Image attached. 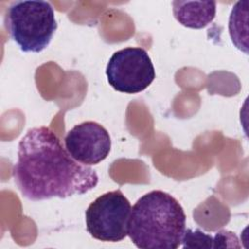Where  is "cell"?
I'll return each mask as SVG.
<instances>
[{"label":"cell","instance_id":"obj_3","mask_svg":"<svg viewBox=\"0 0 249 249\" xmlns=\"http://www.w3.org/2000/svg\"><path fill=\"white\" fill-rule=\"evenodd\" d=\"M5 27L24 53H41L57 28L54 11L47 1H15L8 7Z\"/></svg>","mask_w":249,"mask_h":249},{"label":"cell","instance_id":"obj_6","mask_svg":"<svg viewBox=\"0 0 249 249\" xmlns=\"http://www.w3.org/2000/svg\"><path fill=\"white\" fill-rule=\"evenodd\" d=\"M70 156L84 165L104 160L111 151V137L107 129L92 121L83 122L71 128L64 138Z\"/></svg>","mask_w":249,"mask_h":249},{"label":"cell","instance_id":"obj_1","mask_svg":"<svg viewBox=\"0 0 249 249\" xmlns=\"http://www.w3.org/2000/svg\"><path fill=\"white\" fill-rule=\"evenodd\" d=\"M13 177L32 201L84 195L98 184L96 171L75 160L47 126L33 127L20 139Z\"/></svg>","mask_w":249,"mask_h":249},{"label":"cell","instance_id":"obj_2","mask_svg":"<svg viewBox=\"0 0 249 249\" xmlns=\"http://www.w3.org/2000/svg\"><path fill=\"white\" fill-rule=\"evenodd\" d=\"M186 230V214L168 193L155 190L131 207L127 235L141 249H177Z\"/></svg>","mask_w":249,"mask_h":249},{"label":"cell","instance_id":"obj_5","mask_svg":"<svg viewBox=\"0 0 249 249\" xmlns=\"http://www.w3.org/2000/svg\"><path fill=\"white\" fill-rule=\"evenodd\" d=\"M106 76L114 89L132 94L145 90L155 80L156 72L146 50L127 47L112 54L106 66Z\"/></svg>","mask_w":249,"mask_h":249},{"label":"cell","instance_id":"obj_7","mask_svg":"<svg viewBox=\"0 0 249 249\" xmlns=\"http://www.w3.org/2000/svg\"><path fill=\"white\" fill-rule=\"evenodd\" d=\"M172 12L176 20L185 27L201 29L215 18V1H179L172 2Z\"/></svg>","mask_w":249,"mask_h":249},{"label":"cell","instance_id":"obj_8","mask_svg":"<svg viewBox=\"0 0 249 249\" xmlns=\"http://www.w3.org/2000/svg\"><path fill=\"white\" fill-rule=\"evenodd\" d=\"M183 248H214V236L207 234L200 230H185L182 239Z\"/></svg>","mask_w":249,"mask_h":249},{"label":"cell","instance_id":"obj_4","mask_svg":"<svg viewBox=\"0 0 249 249\" xmlns=\"http://www.w3.org/2000/svg\"><path fill=\"white\" fill-rule=\"evenodd\" d=\"M130 211V202L121 190L107 192L95 198L87 208V231L100 241H121L127 235Z\"/></svg>","mask_w":249,"mask_h":249}]
</instances>
